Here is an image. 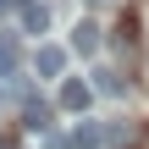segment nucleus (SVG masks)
Instances as JSON below:
<instances>
[{
	"instance_id": "obj_6",
	"label": "nucleus",
	"mask_w": 149,
	"mask_h": 149,
	"mask_svg": "<svg viewBox=\"0 0 149 149\" xmlns=\"http://www.w3.org/2000/svg\"><path fill=\"white\" fill-rule=\"evenodd\" d=\"M72 50H77V55H94V50H100V22H77V28H72Z\"/></svg>"
},
{
	"instance_id": "obj_4",
	"label": "nucleus",
	"mask_w": 149,
	"mask_h": 149,
	"mask_svg": "<svg viewBox=\"0 0 149 149\" xmlns=\"http://www.w3.org/2000/svg\"><path fill=\"white\" fill-rule=\"evenodd\" d=\"M72 144H77V149H111V144H105V127H100V122H88V116H77Z\"/></svg>"
},
{
	"instance_id": "obj_3",
	"label": "nucleus",
	"mask_w": 149,
	"mask_h": 149,
	"mask_svg": "<svg viewBox=\"0 0 149 149\" xmlns=\"http://www.w3.org/2000/svg\"><path fill=\"white\" fill-rule=\"evenodd\" d=\"M17 22H22V33H44V28H50V6L22 0V6H17Z\"/></svg>"
},
{
	"instance_id": "obj_2",
	"label": "nucleus",
	"mask_w": 149,
	"mask_h": 149,
	"mask_svg": "<svg viewBox=\"0 0 149 149\" xmlns=\"http://www.w3.org/2000/svg\"><path fill=\"white\" fill-rule=\"evenodd\" d=\"M33 72H39L44 83L61 77V72H66V50H61V44H39V50H33Z\"/></svg>"
},
{
	"instance_id": "obj_1",
	"label": "nucleus",
	"mask_w": 149,
	"mask_h": 149,
	"mask_svg": "<svg viewBox=\"0 0 149 149\" xmlns=\"http://www.w3.org/2000/svg\"><path fill=\"white\" fill-rule=\"evenodd\" d=\"M88 105H94V83H83V77H61V111L88 116Z\"/></svg>"
},
{
	"instance_id": "obj_8",
	"label": "nucleus",
	"mask_w": 149,
	"mask_h": 149,
	"mask_svg": "<svg viewBox=\"0 0 149 149\" xmlns=\"http://www.w3.org/2000/svg\"><path fill=\"white\" fill-rule=\"evenodd\" d=\"M44 149H77V144H72V133H44Z\"/></svg>"
},
{
	"instance_id": "obj_5",
	"label": "nucleus",
	"mask_w": 149,
	"mask_h": 149,
	"mask_svg": "<svg viewBox=\"0 0 149 149\" xmlns=\"http://www.w3.org/2000/svg\"><path fill=\"white\" fill-rule=\"evenodd\" d=\"M22 116H28L22 127H33V133H50V105H44V100H33V88L22 94Z\"/></svg>"
},
{
	"instance_id": "obj_7",
	"label": "nucleus",
	"mask_w": 149,
	"mask_h": 149,
	"mask_svg": "<svg viewBox=\"0 0 149 149\" xmlns=\"http://www.w3.org/2000/svg\"><path fill=\"white\" fill-rule=\"evenodd\" d=\"M94 88H100V94H122V77H116V72H105V66H100V72H94Z\"/></svg>"
}]
</instances>
